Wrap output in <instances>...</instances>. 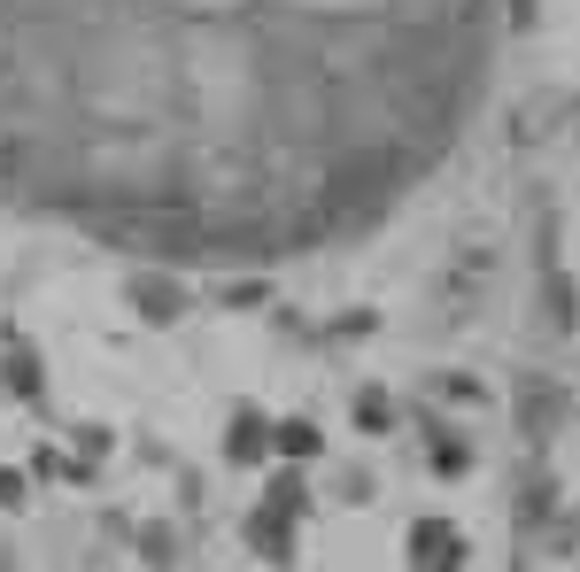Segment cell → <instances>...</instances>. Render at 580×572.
<instances>
[{
    "label": "cell",
    "instance_id": "7a4b0ae2",
    "mask_svg": "<svg viewBox=\"0 0 580 572\" xmlns=\"http://www.w3.org/2000/svg\"><path fill=\"white\" fill-rule=\"evenodd\" d=\"M8 495H16V480H8V472H0V503H8Z\"/></svg>",
    "mask_w": 580,
    "mask_h": 572
},
{
    "label": "cell",
    "instance_id": "6da1fadb",
    "mask_svg": "<svg viewBox=\"0 0 580 572\" xmlns=\"http://www.w3.org/2000/svg\"><path fill=\"white\" fill-rule=\"evenodd\" d=\"M279 449L302 464V457H318V433H310V426H287V433H279Z\"/></svg>",
    "mask_w": 580,
    "mask_h": 572
}]
</instances>
